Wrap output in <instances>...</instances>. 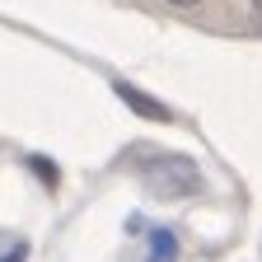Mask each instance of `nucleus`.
<instances>
[{
	"label": "nucleus",
	"instance_id": "obj_2",
	"mask_svg": "<svg viewBox=\"0 0 262 262\" xmlns=\"http://www.w3.org/2000/svg\"><path fill=\"white\" fill-rule=\"evenodd\" d=\"M150 253H155V262H173L178 257V244H173L169 229H155L150 234Z\"/></svg>",
	"mask_w": 262,
	"mask_h": 262
},
{
	"label": "nucleus",
	"instance_id": "obj_4",
	"mask_svg": "<svg viewBox=\"0 0 262 262\" xmlns=\"http://www.w3.org/2000/svg\"><path fill=\"white\" fill-rule=\"evenodd\" d=\"M24 257H28V248L19 244V248H10V253H5V257H0V262H24Z\"/></svg>",
	"mask_w": 262,
	"mask_h": 262
},
{
	"label": "nucleus",
	"instance_id": "obj_5",
	"mask_svg": "<svg viewBox=\"0 0 262 262\" xmlns=\"http://www.w3.org/2000/svg\"><path fill=\"white\" fill-rule=\"evenodd\" d=\"M253 14H257V24H262V0H253Z\"/></svg>",
	"mask_w": 262,
	"mask_h": 262
},
{
	"label": "nucleus",
	"instance_id": "obj_6",
	"mask_svg": "<svg viewBox=\"0 0 262 262\" xmlns=\"http://www.w3.org/2000/svg\"><path fill=\"white\" fill-rule=\"evenodd\" d=\"M169 5H196V0H169Z\"/></svg>",
	"mask_w": 262,
	"mask_h": 262
},
{
	"label": "nucleus",
	"instance_id": "obj_1",
	"mask_svg": "<svg viewBox=\"0 0 262 262\" xmlns=\"http://www.w3.org/2000/svg\"><path fill=\"white\" fill-rule=\"evenodd\" d=\"M117 98L131 108V113H141V117H150V122H173V113L159 103V98H150V94H141L136 84H117Z\"/></svg>",
	"mask_w": 262,
	"mask_h": 262
},
{
	"label": "nucleus",
	"instance_id": "obj_3",
	"mask_svg": "<svg viewBox=\"0 0 262 262\" xmlns=\"http://www.w3.org/2000/svg\"><path fill=\"white\" fill-rule=\"evenodd\" d=\"M28 169H33V173H42L47 183H56V169H52V164H47V159H38V155H33V159H28Z\"/></svg>",
	"mask_w": 262,
	"mask_h": 262
}]
</instances>
